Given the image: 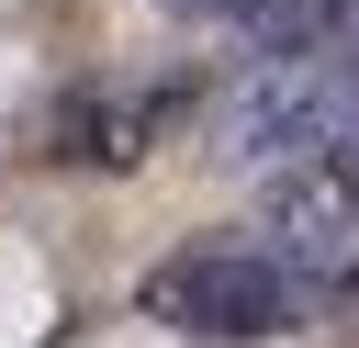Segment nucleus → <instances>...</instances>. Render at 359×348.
Instances as JSON below:
<instances>
[{"mask_svg": "<svg viewBox=\"0 0 359 348\" xmlns=\"http://www.w3.org/2000/svg\"><path fill=\"white\" fill-rule=\"evenodd\" d=\"M224 168H303L325 146H359V45H269L258 79L224 101Z\"/></svg>", "mask_w": 359, "mask_h": 348, "instance_id": "obj_1", "label": "nucleus"}, {"mask_svg": "<svg viewBox=\"0 0 359 348\" xmlns=\"http://www.w3.org/2000/svg\"><path fill=\"white\" fill-rule=\"evenodd\" d=\"M146 314L180 337H213V348H258V337L303 326L314 292L269 258V236H191L146 269Z\"/></svg>", "mask_w": 359, "mask_h": 348, "instance_id": "obj_2", "label": "nucleus"}, {"mask_svg": "<svg viewBox=\"0 0 359 348\" xmlns=\"http://www.w3.org/2000/svg\"><path fill=\"white\" fill-rule=\"evenodd\" d=\"M269 258L303 292H337L359 269V146H325L303 168H269V213H258Z\"/></svg>", "mask_w": 359, "mask_h": 348, "instance_id": "obj_3", "label": "nucleus"}, {"mask_svg": "<svg viewBox=\"0 0 359 348\" xmlns=\"http://www.w3.org/2000/svg\"><path fill=\"white\" fill-rule=\"evenodd\" d=\"M168 101H191V79H79L45 123V157L56 168H135L146 135L168 123Z\"/></svg>", "mask_w": 359, "mask_h": 348, "instance_id": "obj_4", "label": "nucleus"}, {"mask_svg": "<svg viewBox=\"0 0 359 348\" xmlns=\"http://www.w3.org/2000/svg\"><path fill=\"white\" fill-rule=\"evenodd\" d=\"M180 11H236V0H180Z\"/></svg>", "mask_w": 359, "mask_h": 348, "instance_id": "obj_5", "label": "nucleus"}]
</instances>
